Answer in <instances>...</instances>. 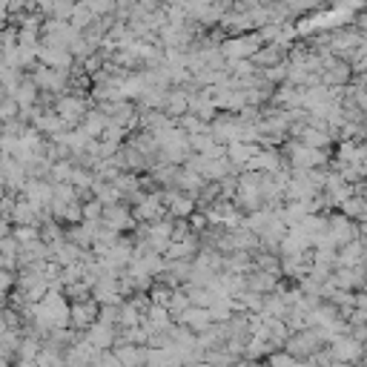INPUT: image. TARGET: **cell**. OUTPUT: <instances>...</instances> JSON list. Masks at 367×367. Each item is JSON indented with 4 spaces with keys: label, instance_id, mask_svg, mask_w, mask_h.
I'll list each match as a JSON object with an SVG mask.
<instances>
[{
    "label": "cell",
    "instance_id": "1",
    "mask_svg": "<svg viewBox=\"0 0 367 367\" xmlns=\"http://www.w3.org/2000/svg\"><path fill=\"white\" fill-rule=\"evenodd\" d=\"M172 213L175 215H189L192 213V198H181V195H172Z\"/></svg>",
    "mask_w": 367,
    "mask_h": 367
},
{
    "label": "cell",
    "instance_id": "2",
    "mask_svg": "<svg viewBox=\"0 0 367 367\" xmlns=\"http://www.w3.org/2000/svg\"><path fill=\"white\" fill-rule=\"evenodd\" d=\"M15 238H17V241H32V238H37V232H35L32 227H20L15 232Z\"/></svg>",
    "mask_w": 367,
    "mask_h": 367
}]
</instances>
